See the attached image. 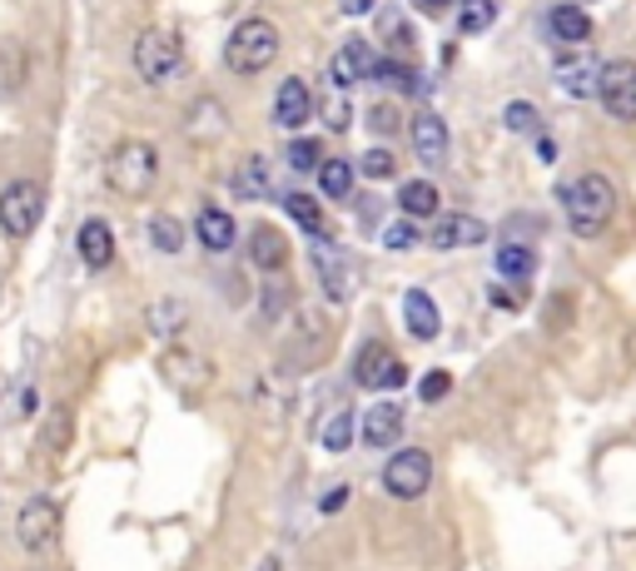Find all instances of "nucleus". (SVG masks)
Wrapping results in <instances>:
<instances>
[{
    "label": "nucleus",
    "instance_id": "nucleus-1",
    "mask_svg": "<svg viewBox=\"0 0 636 571\" xmlns=\"http://www.w3.org/2000/svg\"><path fill=\"white\" fill-rule=\"evenodd\" d=\"M557 199H562V214H567L572 234H582V239H597L602 229L612 224V214H617V189H612L607 174L567 179V184L557 189Z\"/></svg>",
    "mask_w": 636,
    "mask_h": 571
},
{
    "label": "nucleus",
    "instance_id": "nucleus-2",
    "mask_svg": "<svg viewBox=\"0 0 636 571\" xmlns=\"http://www.w3.org/2000/svg\"><path fill=\"white\" fill-rule=\"evenodd\" d=\"M279 26L264 16H249L239 20L235 30H229L225 40V66L235 70V76H259V70H269L274 60H279Z\"/></svg>",
    "mask_w": 636,
    "mask_h": 571
},
{
    "label": "nucleus",
    "instance_id": "nucleus-3",
    "mask_svg": "<svg viewBox=\"0 0 636 571\" xmlns=\"http://www.w3.org/2000/svg\"><path fill=\"white\" fill-rule=\"evenodd\" d=\"M159 174V150L150 140H125L110 150V164H105V179H110L115 194H145Z\"/></svg>",
    "mask_w": 636,
    "mask_h": 571
},
{
    "label": "nucleus",
    "instance_id": "nucleus-4",
    "mask_svg": "<svg viewBox=\"0 0 636 571\" xmlns=\"http://www.w3.org/2000/svg\"><path fill=\"white\" fill-rule=\"evenodd\" d=\"M46 219V184L40 179H10L0 189V229L10 239H30Z\"/></svg>",
    "mask_w": 636,
    "mask_h": 571
},
{
    "label": "nucleus",
    "instance_id": "nucleus-5",
    "mask_svg": "<svg viewBox=\"0 0 636 571\" xmlns=\"http://www.w3.org/2000/svg\"><path fill=\"white\" fill-rule=\"evenodd\" d=\"M135 70H140L145 84H169L185 70V50H179V40L169 30H145L135 40Z\"/></svg>",
    "mask_w": 636,
    "mask_h": 571
},
{
    "label": "nucleus",
    "instance_id": "nucleus-6",
    "mask_svg": "<svg viewBox=\"0 0 636 571\" xmlns=\"http://www.w3.org/2000/svg\"><path fill=\"white\" fill-rule=\"evenodd\" d=\"M433 488V452L423 448H403L388 458L384 468V492L398 497V502H413V497H423Z\"/></svg>",
    "mask_w": 636,
    "mask_h": 571
},
{
    "label": "nucleus",
    "instance_id": "nucleus-7",
    "mask_svg": "<svg viewBox=\"0 0 636 571\" xmlns=\"http://www.w3.org/2000/svg\"><path fill=\"white\" fill-rule=\"evenodd\" d=\"M16 537H20V547L36 552V557L56 552V542H60V507L50 502V497H30V502L20 507V517H16Z\"/></svg>",
    "mask_w": 636,
    "mask_h": 571
},
{
    "label": "nucleus",
    "instance_id": "nucleus-8",
    "mask_svg": "<svg viewBox=\"0 0 636 571\" xmlns=\"http://www.w3.org/2000/svg\"><path fill=\"white\" fill-rule=\"evenodd\" d=\"M597 100L617 124L636 120V60H612V66H602Z\"/></svg>",
    "mask_w": 636,
    "mask_h": 571
},
{
    "label": "nucleus",
    "instance_id": "nucleus-9",
    "mask_svg": "<svg viewBox=\"0 0 636 571\" xmlns=\"http://www.w3.org/2000/svg\"><path fill=\"white\" fill-rule=\"evenodd\" d=\"M354 378H358V388H403L408 383V368L388 353V343H364V353H358V363H354Z\"/></svg>",
    "mask_w": 636,
    "mask_h": 571
},
{
    "label": "nucleus",
    "instance_id": "nucleus-10",
    "mask_svg": "<svg viewBox=\"0 0 636 571\" xmlns=\"http://www.w3.org/2000/svg\"><path fill=\"white\" fill-rule=\"evenodd\" d=\"M408 134H413V150H418V160H423V164L438 169L443 160H448L453 134H448V120H443L438 110H418V114H413Z\"/></svg>",
    "mask_w": 636,
    "mask_h": 571
},
{
    "label": "nucleus",
    "instance_id": "nucleus-11",
    "mask_svg": "<svg viewBox=\"0 0 636 571\" xmlns=\"http://www.w3.org/2000/svg\"><path fill=\"white\" fill-rule=\"evenodd\" d=\"M423 239H428L433 249H443V253H453V249H477V244H487V224H483L477 214H443Z\"/></svg>",
    "mask_w": 636,
    "mask_h": 571
},
{
    "label": "nucleus",
    "instance_id": "nucleus-12",
    "mask_svg": "<svg viewBox=\"0 0 636 571\" xmlns=\"http://www.w3.org/2000/svg\"><path fill=\"white\" fill-rule=\"evenodd\" d=\"M314 263H318V279H324L328 303H348V299H354L358 273H354V259H348V253L318 244V249H314Z\"/></svg>",
    "mask_w": 636,
    "mask_h": 571
},
{
    "label": "nucleus",
    "instance_id": "nucleus-13",
    "mask_svg": "<svg viewBox=\"0 0 636 571\" xmlns=\"http://www.w3.org/2000/svg\"><path fill=\"white\" fill-rule=\"evenodd\" d=\"M314 90H309V80H299V76H289L279 84V94H274V124L279 130H299L304 120H314Z\"/></svg>",
    "mask_w": 636,
    "mask_h": 571
},
{
    "label": "nucleus",
    "instance_id": "nucleus-14",
    "mask_svg": "<svg viewBox=\"0 0 636 571\" xmlns=\"http://www.w3.org/2000/svg\"><path fill=\"white\" fill-rule=\"evenodd\" d=\"M374 66H378V56L368 50V40H344V50L328 60V80H334L338 90H348V84H358V80H374Z\"/></svg>",
    "mask_w": 636,
    "mask_h": 571
},
{
    "label": "nucleus",
    "instance_id": "nucleus-15",
    "mask_svg": "<svg viewBox=\"0 0 636 571\" xmlns=\"http://www.w3.org/2000/svg\"><path fill=\"white\" fill-rule=\"evenodd\" d=\"M159 373H165L175 388H209L215 368H209V358H199L195 348H169V353L159 358Z\"/></svg>",
    "mask_w": 636,
    "mask_h": 571
},
{
    "label": "nucleus",
    "instance_id": "nucleus-16",
    "mask_svg": "<svg viewBox=\"0 0 636 571\" xmlns=\"http://www.w3.org/2000/svg\"><path fill=\"white\" fill-rule=\"evenodd\" d=\"M195 234H199V244H205L209 253H229V249L239 244V224H235V214H229V209H219V204H205V209H199Z\"/></svg>",
    "mask_w": 636,
    "mask_h": 571
},
{
    "label": "nucleus",
    "instance_id": "nucleus-17",
    "mask_svg": "<svg viewBox=\"0 0 636 571\" xmlns=\"http://www.w3.org/2000/svg\"><path fill=\"white\" fill-rule=\"evenodd\" d=\"M403 323H408V333L418 338V343H433V338L443 333L438 303H433L423 289H408V293H403Z\"/></svg>",
    "mask_w": 636,
    "mask_h": 571
},
{
    "label": "nucleus",
    "instance_id": "nucleus-18",
    "mask_svg": "<svg viewBox=\"0 0 636 571\" xmlns=\"http://www.w3.org/2000/svg\"><path fill=\"white\" fill-rule=\"evenodd\" d=\"M76 249H80L85 269H110V263H115V229H110V219H85Z\"/></svg>",
    "mask_w": 636,
    "mask_h": 571
},
{
    "label": "nucleus",
    "instance_id": "nucleus-19",
    "mask_svg": "<svg viewBox=\"0 0 636 571\" xmlns=\"http://www.w3.org/2000/svg\"><path fill=\"white\" fill-rule=\"evenodd\" d=\"M284 263H289V239H284L279 229H269V224L249 229V269H259V273H279Z\"/></svg>",
    "mask_w": 636,
    "mask_h": 571
},
{
    "label": "nucleus",
    "instance_id": "nucleus-20",
    "mask_svg": "<svg viewBox=\"0 0 636 571\" xmlns=\"http://www.w3.org/2000/svg\"><path fill=\"white\" fill-rule=\"evenodd\" d=\"M547 30H553V40H562V46H587L592 16L577 6V0H562V6L547 10Z\"/></svg>",
    "mask_w": 636,
    "mask_h": 571
},
{
    "label": "nucleus",
    "instance_id": "nucleus-21",
    "mask_svg": "<svg viewBox=\"0 0 636 571\" xmlns=\"http://www.w3.org/2000/svg\"><path fill=\"white\" fill-rule=\"evenodd\" d=\"M403 438V408L398 403H374L364 412V442L368 448H394Z\"/></svg>",
    "mask_w": 636,
    "mask_h": 571
},
{
    "label": "nucleus",
    "instance_id": "nucleus-22",
    "mask_svg": "<svg viewBox=\"0 0 636 571\" xmlns=\"http://www.w3.org/2000/svg\"><path fill=\"white\" fill-rule=\"evenodd\" d=\"M553 76H557V84L567 94H597V76H602V66H592L587 56H557V66H553Z\"/></svg>",
    "mask_w": 636,
    "mask_h": 571
},
{
    "label": "nucleus",
    "instance_id": "nucleus-23",
    "mask_svg": "<svg viewBox=\"0 0 636 571\" xmlns=\"http://www.w3.org/2000/svg\"><path fill=\"white\" fill-rule=\"evenodd\" d=\"M235 194L239 199H269L274 194V174H269V160L249 154L239 169H235Z\"/></svg>",
    "mask_w": 636,
    "mask_h": 571
},
{
    "label": "nucleus",
    "instance_id": "nucleus-24",
    "mask_svg": "<svg viewBox=\"0 0 636 571\" xmlns=\"http://www.w3.org/2000/svg\"><path fill=\"white\" fill-rule=\"evenodd\" d=\"M398 209L408 219H433L438 214V184H433V179H408V184L398 189Z\"/></svg>",
    "mask_w": 636,
    "mask_h": 571
},
{
    "label": "nucleus",
    "instance_id": "nucleus-25",
    "mask_svg": "<svg viewBox=\"0 0 636 571\" xmlns=\"http://www.w3.org/2000/svg\"><path fill=\"white\" fill-rule=\"evenodd\" d=\"M354 179H358V164L348 160H324L318 164V189H324V199H354Z\"/></svg>",
    "mask_w": 636,
    "mask_h": 571
},
{
    "label": "nucleus",
    "instance_id": "nucleus-26",
    "mask_svg": "<svg viewBox=\"0 0 636 571\" xmlns=\"http://www.w3.org/2000/svg\"><path fill=\"white\" fill-rule=\"evenodd\" d=\"M493 269H497V279H507V283H527L533 279V269H537V253L527 244H503Z\"/></svg>",
    "mask_w": 636,
    "mask_h": 571
},
{
    "label": "nucleus",
    "instance_id": "nucleus-27",
    "mask_svg": "<svg viewBox=\"0 0 636 571\" xmlns=\"http://www.w3.org/2000/svg\"><path fill=\"white\" fill-rule=\"evenodd\" d=\"M284 209H289V219H294V224H299L309 239H324V234H328L324 209H318L314 194H304V189H299V194H284Z\"/></svg>",
    "mask_w": 636,
    "mask_h": 571
},
{
    "label": "nucleus",
    "instance_id": "nucleus-28",
    "mask_svg": "<svg viewBox=\"0 0 636 571\" xmlns=\"http://www.w3.org/2000/svg\"><path fill=\"white\" fill-rule=\"evenodd\" d=\"M497 20V0H458V36H483Z\"/></svg>",
    "mask_w": 636,
    "mask_h": 571
},
{
    "label": "nucleus",
    "instance_id": "nucleus-29",
    "mask_svg": "<svg viewBox=\"0 0 636 571\" xmlns=\"http://www.w3.org/2000/svg\"><path fill=\"white\" fill-rule=\"evenodd\" d=\"M374 80H384L388 90L418 94V70H413L408 60H388V56H378V66H374Z\"/></svg>",
    "mask_w": 636,
    "mask_h": 571
},
{
    "label": "nucleus",
    "instance_id": "nucleus-30",
    "mask_svg": "<svg viewBox=\"0 0 636 571\" xmlns=\"http://www.w3.org/2000/svg\"><path fill=\"white\" fill-rule=\"evenodd\" d=\"M318 442H324L328 452H348V448H354V412H348V408H338L334 418L324 422V432H318Z\"/></svg>",
    "mask_w": 636,
    "mask_h": 571
},
{
    "label": "nucleus",
    "instance_id": "nucleus-31",
    "mask_svg": "<svg viewBox=\"0 0 636 571\" xmlns=\"http://www.w3.org/2000/svg\"><path fill=\"white\" fill-rule=\"evenodd\" d=\"M284 160H289L294 174H318V164H324V144H318V140H304V134H294V140H289V154H284Z\"/></svg>",
    "mask_w": 636,
    "mask_h": 571
},
{
    "label": "nucleus",
    "instance_id": "nucleus-32",
    "mask_svg": "<svg viewBox=\"0 0 636 571\" xmlns=\"http://www.w3.org/2000/svg\"><path fill=\"white\" fill-rule=\"evenodd\" d=\"M150 244L159 253H179V249H185V224H179V219H169V214H155L150 219Z\"/></svg>",
    "mask_w": 636,
    "mask_h": 571
},
{
    "label": "nucleus",
    "instance_id": "nucleus-33",
    "mask_svg": "<svg viewBox=\"0 0 636 571\" xmlns=\"http://www.w3.org/2000/svg\"><path fill=\"white\" fill-rule=\"evenodd\" d=\"M503 124L513 134H543V114H537V104H527V100H513L503 110Z\"/></svg>",
    "mask_w": 636,
    "mask_h": 571
},
{
    "label": "nucleus",
    "instance_id": "nucleus-34",
    "mask_svg": "<svg viewBox=\"0 0 636 571\" xmlns=\"http://www.w3.org/2000/svg\"><path fill=\"white\" fill-rule=\"evenodd\" d=\"M185 319H189V313H185V303H179V299H159L155 309H150V328H155V333H175V328H185Z\"/></svg>",
    "mask_w": 636,
    "mask_h": 571
},
{
    "label": "nucleus",
    "instance_id": "nucleus-35",
    "mask_svg": "<svg viewBox=\"0 0 636 571\" xmlns=\"http://www.w3.org/2000/svg\"><path fill=\"white\" fill-rule=\"evenodd\" d=\"M358 174H368V179H394L398 174V160H394V150H384V144H374V150L358 160Z\"/></svg>",
    "mask_w": 636,
    "mask_h": 571
},
{
    "label": "nucleus",
    "instance_id": "nucleus-36",
    "mask_svg": "<svg viewBox=\"0 0 636 571\" xmlns=\"http://www.w3.org/2000/svg\"><path fill=\"white\" fill-rule=\"evenodd\" d=\"M378 26H384V40L394 50H403V56H408L413 50V36H408V20L398 16V10H378Z\"/></svg>",
    "mask_w": 636,
    "mask_h": 571
},
{
    "label": "nucleus",
    "instance_id": "nucleus-37",
    "mask_svg": "<svg viewBox=\"0 0 636 571\" xmlns=\"http://www.w3.org/2000/svg\"><path fill=\"white\" fill-rule=\"evenodd\" d=\"M418 239H423V234H418V219H408V214H403L398 224L384 229V244H388V249H413Z\"/></svg>",
    "mask_w": 636,
    "mask_h": 571
},
{
    "label": "nucleus",
    "instance_id": "nucleus-38",
    "mask_svg": "<svg viewBox=\"0 0 636 571\" xmlns=\"http://www.w3.org/2000/svg\"><path fill=\"white\" fill-rule=\"evenodd\" d=\"M448 393H453V378L443 373V368H433V373L418 383V398H423V403H443Z\"/></svg>",
    "mask_w": 636,
    "mask_h": 571
},
{
    "label": "nucleus",
    "instance_id": "nucleus-39",
    "mask_svg": "<svg viewBox=\"0 0 636 571\" xmlns=\"http://www.w3.org/2000/svg\"><path fill=\"white\" fill-rule=\"evenodd\" d=\"M348 110H354V104H348L344 94H334V100L324 104V124H328V130H338V134H344L348 124H354V114H348Z\"/></svg>",
    "mask_w": 636,
    "mask_h": 571
},
{
    "label": "nucleus",
    "instance_id": "nucleus-40",
    "mask_svg": "<svg viewBox=\"0 0 636 571\" xmlns=\"http://www.w3.org/2000/svg\"><path fill=\"white\" fill-rule=\"evenodd\" d=\"M344 502H348V488H334V492H324V507H318V512H344Z\"/></svg>",
    "mask_w": 636,
    "mask_h": 571
},
{
    "label": "nucleus",
    "instance_id": "nucleus-41",
    "mask_svg": "<svg viewBox=\"0 0 636 571\" xmlns=\"http://www.w3.org/2000/svg\"><path fill=\"white\" fill-rule=\"evenodd\" d=\"M487 299H493V309H503V313H513V309H517V299H513L507 289H497V283L487 289Z\"/></svg>",
    "mask_w": 636,
    "mask_h": 571
},
{
    "label": "nucleus",
    "instance_id": "nucleus-42",
    "mask_svg": "<svg viewBox=\"0 0 636 571\" xmlns=\"http://www.w3.org/2000/svg\"><path fill=\"white\" fill-rule=\"evenodd\" d=\"M368 120H374V130H394V110H388V104H374V114H368Z\"/></svg>",
    "mask_w": 636,
    "mask_h": 571
},
{
    "label": "nucleus",
    "instance_id": "nucleus-43",
    "mask_svg": "<svg viewBox=\"0 0 636 571\" xmlns=\"http://www.w3.org/2000/svg\"><path fill=\"white\" fill-rule=\"evenodd\" d=\"M374 6H378V0H338V10H344V16H368Z\"/></svg>",
    "mask_w": 636,
    "mask_h": 571
},
{
    "label": "nucleus",
    "instance_id": "nucleus-44",
    "mask_svg": "<svg viewBox=\"0 0 636 571\" xmlns=\"http://www.w3.org/2000/svg\"><path fill=\"white\" fill-rule=\"evenodd\" d=\"M537 154H543V164L557 160V140H553V134H537Z\"/></svg>",
    "mask_w": 636,
    "mask_h": 571
},
{
    "label": "nucleus",
    "instance_id": "nucleus-45",
    "mask_svg": "<svg viewBox=\"0 0 636 571\" xmlns=\"http://www.w3.org/2000/svg\"><path fill=\"white\" fill-rule=\"evenodd\" d=\"M413 6H418V10H423V16H438V10H448V6H453V0H413Z\"/></svg>",
    "mask_w": 636,
    "mask_h": 571
}]
</instances>
